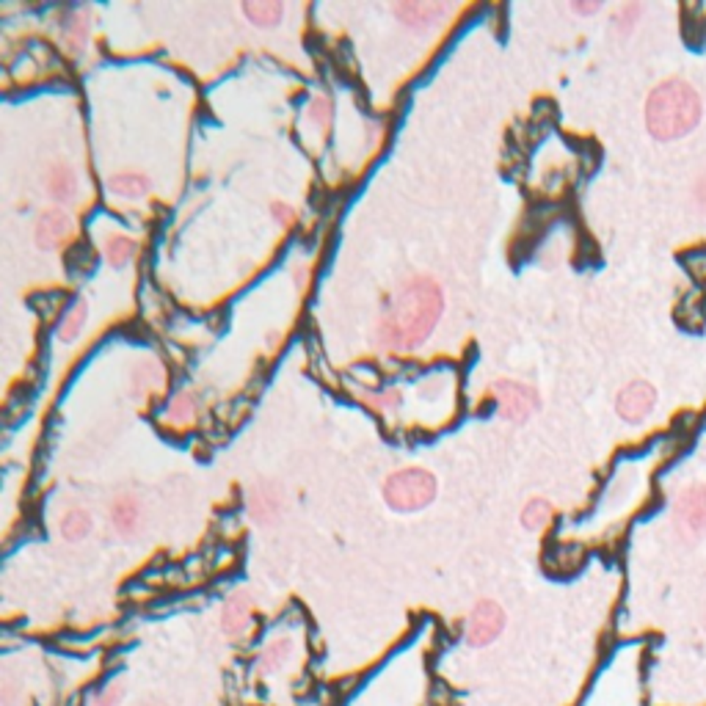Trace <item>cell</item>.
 <instances>
[{"mask_svg":"<svg viewBox=\"0 0 706 706\" xmlns=\"http://www.w3.org/2000/svg\"><path fill=\"white\" fill-rule=\"evenodd\" d=\"M59 527H61V536L67 541H83L89 536V530H91V516L83 508H72V511H67L61 516Z\"/></svg>","mask_w":706,"mask_h":706,"instance_id":"obj_20","label":"cell"},{"mask_svg":"<svg viewBox=\"0 0 706 706\" xmlns=\"http://www.w3.org/2000/svg\"><path fill=\"white\" fill-rule=\"evenodd\" d=\"M552 519V502L544 499V497H536V499H530L524 511H522V527L524 530H541L546 527Z\"/></svg>","mask_w":706,"mask_h":706,"instance_id":"obj_22","label":"cell"},{"mask_svg":"<svg viewBox=\"0 0 706 706\" xmlns=\"http://www.w3.org/2000/svg\"><path fill=\"white\" fill-rule=\"evenodd\" d=\"M640 14H643V6H640V4H624V6L616 12V17H613L616 31H618L621 36H626L629 31L635 28V22H638Z\"/></svg>","mask_w":706,"mask_h":706,"instance_id":"obj_26","label":"cell"},{"mask_svg":"<svg viewBox=\"0 0 706 706\" xmlns=\"http://www.w3.org/2000/svg\"><path fill=\"white\" fill-rule=\"evenodd\" d=\"M240 12L248 17L251 25H257V28H271V25L282 20L285 6L276 4V0H246V4H240Z\"/></svg>","mask_w":706,"mask_h":706,"instance_id":"obj_15","label":"cell"},{"mask_svg":"<svg viewBox=\"0 0 706 706\" xmlns=\"http://www.w3.org/2000/svg\"><path fill=\"white\" fill-rule=\"evenodd\" d=\"M271 213H273V218L279 221L282 226H293V221H295L293 208H287L285 201H273V205H271Z\"/></svg>","mask_w":706,"mask_h":706,"instance_id":"obj_28","label":"cell"},{"mask_svg":"<svg viewBox=\"0 0 706 706\" xmlns=\"http://www.w3.org/2000/svg\"><path fill=\"white\" fill-rule=\"evenodd\" d=\"M111 524L122 536H133L141 527V502L133 494H119L111 502Z\"/></svg>","mask_w":706,"mask_h":706,"instance_id":"obj_13","label":"cell"},{"mask_svg":"<svg viewBox=\"0 0 706 706\" xmlns=\"http://www.w3.org/2000/svg\"><path fill=\"white\" fill-rule=\"evenodd\" d=\"M307 119L315 122L318 128H323V130L329 128L332 119H334V106H332V99L326 97V94L315 97L312 103H310V108H307Z\"/></svg>","mask_w":706,"mask_h":706,"instance_id":"obj_25","label":"cell"},{"mask_svg":"<svg viewBox=\"0 0 706 706\" xmlns=\"http://www.w3.org/2000/svg\"><path fill=\"white\" fill-rule=\"evenodd\" d=\"M248 516L257 524H273L282 514V494L273 483H257L248 489Z\"/></svg>","mask_w":706,"mask_h":706,"instance_id":"obj_10","label":"cell"},{"mask_svg":"<svg viewBox=\"0 0 706 706\" xmlns=\"http://www.w3.org/2000/svg\"><path fill=\"white\" fill-rule=\"evenodd\" d=\"M287 651H290V640L287 638H276L271 640L263 654H260V660H257V671L260 673H271L276 668H282V663L287 660Z\"/></svg>","mask_w":706,"mask_h":706,"instance_id":"obj_23","label":"cell"},{"mask_svg":"<svg viewBox=\"0 0 706 706\" xmlns=\"http://www.w3.org/2000/svg\"><path fill=\"white\" fill-rule=\"evenodd\" d=\"M654 406H657V389H654L648 381H632L626 384L621 392H618V400H616V412L624 422H643Z\"/></svg>","mask_w":706,"mask_h":706,"instance_id":"obj_7","label":"cell"},{"mask_svg":"<svg viewBox=\"0 0 706 706\" xmlns=\"http://www.w3.org/2000/svg\"><path fill=\"white\" fill-rule=\"evenodd\" d=\"M86 320H89V301L86 298H78L67 310V315L61 318V323H59V340L61 342H75V340L81 337Z\"/></svg>","mask_w":706,"mask_h":706,"instance_id":"obj_17","label":"cell"},{"mask_svg":"<svg viewBox=\"0 0 706 706\" xmlns=\"http://www.w3.org/2000/svg\"><path fill=\"white\" fill-rule=\"evenodd\" d=\"M86 39H89V14L72 12L64 20V44L72 50V53H78V50L86 44Z\"/></svg>","mask_w":706,"mask_h":706,"instance_id":"obj_19","label":"cell"},{"mask_svg":"<svg viewBox=\"0 0 706 706\" xmlns=\"http://www.w3.org/2000/svg\"><path fill=\"white\" fill-rule=\"evenodd\" d=\"M251 613H255V601H251V596L243 593V591L232 593L230 599H226L224 610H221V629H224V635H230V638L243 635L246 629H248V624H251Z\"/></svg>","mask_w":706,"mask_h":706,"instance_id":"obj_11","label":"cell"},{"mask_svg":"<svg viewBox=\"0 0 706 706\" xmlns=\"http://www.w3.org/2000/svg\"><path fill=\"white\" fill-rule=\"evenodd\" d=\"M673 524L679 536L698 538L706 530V486H693L679 497L673 508Z\"/></svg>","mask_w":706,"mask_h":706,"instance_id":"obj_5","label":"cell"},{"mask_svg":"<svg viewBox=\"0 0 706 706\" xmlns=\"http://www.w3.org/2000/svg\"><path fill=\"white\" fill-rule=\"evenodd\" d=\"M494 397H497V406H499V414L522 425L533 417L538 409H541V397L538 392L530 387V384H522V381H511V378H502L491 387Z\"/></svg>","mask_w":706,"mask_h":706,"instance_id":"obj_4","label":"cell"},{"mask_svg":"<svg viewBox=\"0 0 706 706\" xmlns=\"http://www.w3.org/2000/svg\"><path fill=\"white\" fill-rule=\"evenodd\" d=\"M103 255H106L108 265L124 268V265H128L138 255V240H133L128 235H119V232H111L103 240Z\"/></svg>","mask_w":706,"mask_h":706,"instance_id":"obj_14","label":"cell"},{"mask_svg":"<svg viewBox=\"0 0 706 706\" xmlns=\"http://www.w3.org/2000/svg\"><path fill=\"white\" fill-rule=\"evenodd\" d=\"M506 626V613L497 601H481L469 616V626H467V643L475 648H483L489 643H494Z\"/></svg>","mask_w":706,"mask_h":706,"instance_id":"obj_6","label":"cell"},{"mask_svg":"<svg viewBox=\"0 0 706 706\" xmlns=\"http://www.w3.org/2000/svg\"><path fill=\"white\" fill-rule=\"evenodd\" d=\"M72 232H75V224H72L69 213L47 210V213H42V218L36 224V246L42 251H56L72 238Z\"/></svg>","mask_w":706,"mask_h":706,"instance_id":"obj_9","label":"cell"},{"mask_svg":"<svg viewBox=\"0 0 706 706\" xmlns=\"http://www.w3.org/2000/svg\"><path fill=\"white\" fill-rule=\"evenodd\" d=\"M701 97L687 81H663L646 99V128L657 141L685 138L701 124Z\"/></svg>","mask_w":706,"mask_h":706,"instance_id":"obj_2","label":"cell"},{"mask_svg":"<svg viewBox=\"0 0 706 706\" xmlns=\"http://www.w3.org/2000/svg\"><path fill=\"white\" fill-rule=\"evenodd\" d=\"M442 310H444L442 287L431 276H414L387 304L381 323H378V342L387 350L420 348L436 329Z\"/></svg>","mask_w":706,"mask_h":706,"instance_id":"obj_1","label":"cell"},{"mask_svg":"<svg viewBox=\"0 0 706 706\" xmlns=\"http://www.w3.org/2000/svg\"><path fill=\"white\" fill-rule=\"evenodd\" d=\"M395 17L406 25L409 31H417V34H425L436 28V25L452 12L450 4H425V0H406V4H395Z\"/></svg>","mask_w":706,"mask_h":706,"instance_id":"obj_8","label":"cell"},{"mask_svg":"<svg viewBox=\"0 0 706 706\" xmlns=\"http://www.w3.org/2000/svg\"><path fill=\"white\" fill-rule=\"evenodd\" d=\"M436 497V477L420 469V467H409V469H397L387 477L384 483V499L387 506L403 514H412L420 508H428Z\"/></svg>","mask_w":706,"mask_h":706,"instance_id":"obj_3","label":"cell"},{"mask_svg":"<svg viewBox=\"0 0 706 706\" xmlns=\"http://www.w3.org/2000/svg\"><path fill=\"white\" fill-rule=\"evenodd\" d=\"M122 698H124V685H111L91 701V706H119Z\"/></svg>","mask_w":706,"mask_h":706,"instance_id":"obj_27","label":"cell"},{"mask_svg":"<svg viewBox=\"0 0 706 706\" xmlns=\"http://www.w3.org/2000/svg\"><path fill=\"white\" fill-rule=\"evenodd\" d=\"M47 191L56 201H69L78 196V176H75L69 166L59 163L47 171Z\"/></svg>","mask_w":706,"mask_h":706,"instance_id":"obj_16","label":"cell"},{"mask_svg":"<svg viewBox=\"0 0 706 706\" xmlns=\"http://www.w3.org/2000/svg\"><path fill=\"white\" fill-rule=\"evenodd\" d=\"M196 397L191 395V392H180V395H174L171 400H169V406H166V420L171 422V425H188V422H193V417H196Z\"/></svg>","mask_w":706,"mask_h":706,"instance_id":"obj_21","label":"cell"},{"mask_svg":"<svg viewBox=\"0 0 706 706\" xmlns=\"http://www.w3.org/2000/svg\"><path fill=\"white\" fill-rule=\"evenodd\" d=\"M108 191L119 193V196H144L149 191V176L141 171H119L114 176H108Z\"/></svg>","mask_w":706,"mask_h":706,"instance_id":"obj_18","label":"cell"},{"mask_svg":"<svg viewBox=\"0 0 706 706\" xmlns=\"http://www.w3.org/2000/svg\"><path fill=\"white\" fill-rule=\"evenodd\" d=\"M571 12H577V14H596V12H601V4H596V0H591V4H579V0H574Z\"/></svg>","mask_w":706,"mask_h":706,"instance_id":"obj_29","label":"cell"},{"mask_svg":"<svg viewBox=\"0 0 706 706\" xmlns=\"http://www.w3.org/2000/svg\"><path fill=\"white\" fill-rule=\"evenodd\" d=\"M359 400L367 403L370 409L375 412H395L400 409V392L397 389H362L359 392Z\"/></svg>","mask_w":706,"mask_h":706,"instance_id":"obj_24","label":"cell"},{"mask_svg":"<svg viewBox=\"0 0 706 706\" xmlns=\"http://www.w3.org/2000/svg\"><path fill=\"white\" fill-rule=\"evenodd\" d=\"M166 381V370L158 359H144L133 367V375H130V395L136 400H144L153 392H161Z\"/></svg>","mask_w":706,"mask_h":706,"instance_id":"obj_12","label":"cell"},{"mask_svg":"<svg viewBox=\"0 0 706 706\" xmlns=\"http://www.w3.org/2000/svg\"><path fill=\"white\" fill-rule=\"evenodd\" d=\"M695 199H698V205L706 210V171L698 176V183H695Z\"/></svg>","mask_w":706,"mask_h":706,"instance_id":"obj_30","label":"cell"},{"mask_svg":"<svg viewBox=\"0 0 706 706\" xmlns=\"http://www.w3.org/2000/svg\"><path fill=\"white\" fill-rule=\"evenodd\" d=\"M138 706H166L163 701H144V703H138Z\"/></svg>","mask_w":706,"mask_h":706,"instance_id":"obj_31","label":"cell"}]
</instances>
